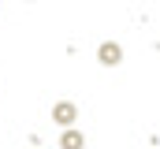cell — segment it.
I'll return each instance as SVG.
<instances>
[{"instance_id": "1", "label": "cell", "mask_w": 160, "mask_h": 149, "mask_svg": "<svg viewBox=\"0 0 160 149\" xmlns=\"http://www.w3.org/2000/svg\"><path fill=\"white\" fill-rule=\"evenodd\" d=\"M52 116H56V123H60V127H67V123H71V119H75L78 112H75V105H71V101H60Z\"/></svg>"}, {"instance_id": "2", "label": "cell", "mask_w": 160, "mask_h": 149, "mask_svg": "<svg viewBox=\"0 0 160 149\" xmlns=\"http://www.w3.org/2000/svg\"><path fill=\"white\" fill-rule=\"evenodd\" d=\"M116 56H119V49H116V45H108V49H101V60H104V64H119Z\"/></svg>"}, {"instance_id": "3", "label": "cell", "mask_w": 160, "mask_h": 149, "mask_svg": "<svg viewBox=\"0 0 160 149\" xmlns=\"http://www.w3.org/2000/svg\"><path fill=\"white\" fill-rule=\"evenodd\" d=\"M82 146V134H63V149H78Z\"/></svg>"}]
</instances>
